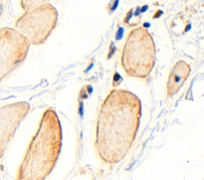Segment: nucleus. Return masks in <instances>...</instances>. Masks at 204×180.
I'll list each match as a JSON object with an SVG mask.
<instances>
[{"label": "nucleus", "mask_w": 204, "mask_h": 180, "mask_svg": "<svg viewBox=\"0 0 204 180\" xmlns=\"http://www.w3.org/2000/svg\"><path fill=\"white\" fill-rule=\"evenodd\" d=\"M63 142L62 123L54 108L43 113L36 132L31 137L16 180H45L57 163Z\"/></svg>", "instance_id": "obj_2"}, {"label": "nucleus", "mask_w": 204, "mask_h": 180, "mask_svg": "<svg viewBox=\"0 0 204 180\" xmlns=\"http://www.w3.org/2000/svg\"><path fill=\"white\" fill-rule=\"evenodd\" d=\"M0 180H1V178H0Z\"/></svg>", "instance_id": "obj_13"}, {"label": "nucleus", "mask_w": 204, "mask_h": 180, "mask_svg": "<svg viewBox=\"0 0 204 180\" xmlns=\"http://www.w3.org/2000/svg\"><path fill=\"white\" fill-rule=\"evenodd\" d=\"M29 111L30 104L27 102H16L0 107V159L3 158L17 128Z\"/></svg>", "instance_id": "obj_6"}, {"label": "nucleus", "mask_w": 204, "mask_h": 180, "mask_svg": "<svg viewBox=\"0 0 204 180\" xmlns=\"http://www.w3.org/2000/svg\"><path fill=\"white\" fill-rule=\"evenodd\" d=\"M30 44L11 27L0 28V82L26 59Z\"/></svg>", "instance_id": "obj_5"}, {"label": "nucleus", "mask_w": 204, "mask_h": 180, "mask_svg": "<svg viewBox=\"0 0 204 180\" xmlns=\"http://www.w3.org/2000/svg\"><path fill=\"white\" fill-rule=\"evenodd\" d=\"M141 101L135 94L116 88L107 95L96 121L95 151L106 164L114 165L126 157L140 126Z\"/></svg>", "instance_id": "obj_1"}, {"label": "nucleus", "mask_w": 204, "mask_h": 180, "mask_svg": "<svg viewBox=\"0 0 204 180\" xmlns=\"http://www.w3.org/2000/svg\"><path fill=\"white\" fill-rule=\"evenodd\" d=\"M110 49H111V50H110V52H109V54H108V59H111V58L115 55V53L116 52V48L115 47L114 42H111V47H110Z\"/></svg>", "instance_id": "obj_11"}, {"label": "nucleus", "mask_w": 204, "mask_h": 180, "mask_svg": "<svg viewBox=\"0 0 204 180\" xmlns=\"http://www.w3.org/2000/svg\"><path fill=\"white\" fill-rule=\"evenodd\" d=\"M121 82H122V78L121 77V75L118 72H116L114 74V79H113V87H114V89L118 88Z\"/></svg>", "instance_id": "obj_10"}, {"label": "nucleus", "mask_w": 204, "mask_h": 180, "mask_svg": "<svg viewBox=\"0 0 204 180\" xmlns=\"http://www.w3.org/2000/svg\"><path fill=\"white\" fill-rule=\"evenodd\" d=\"M2 4H3V2H2V1H0V8H1V6H2Z\"/></svg>", "instance_id": "obj_12"}, {"label": "nucleus", "mask_w": 204, "mask_h": 180, "mask_svg": "<svg viewBox=\"0 0 204 180\" xmlns=\"http://www.w3.org/2000/svg\"><path fill=\"white\" fill-rule=\"evenodd\" d=\"M140 20H141V9L140 6H137L135 10L134 9L129 10V12L126 13V17L124 18V23L127 27L135 28L140 23Z\"/></svg>", "instance_id": "obj_8"}, {"label": "nucleus", "mask_w": 204, "mask_h": 180, "mask_svg": "<svg viewBox=\"0 0 204 180\" xmlns=\"http://www.w3.org/2000/svg\"><path fill=\"white\" fill-rule=\"evenodd\" d=\"M43 1H40V0H25V1H20L19 4L21 6L22 9H24L25 11H27L29 9H32L34 7L38 6Z\"/></svg>", "instance_id": "obj_9"}, {"label": "nucleus", "mask_w": 204, "mask_h": 180, "mask_svg": "<svg viewBox=\"0 0 204 180\" xmlns=\"http://www.w3.org/2000/svg\"><path fill=\"white\" fill-rule=\"evenodd\" d=\"M156 63V47L145 27L132 28L126 35L121 50V65L129 77L146 79Z\"/></svg>", "instance_id": "obj_3"}, {"label": "nucleus", "mask_w": 204, "mask_h": 180, "mask_svg": "<svg viewBox=\"0 0 204 180\" xmlns=\"http://www.w3.org/2000/svg\"><path fill=\"white\" fill-rule=\"evenodd\" d=\"M58 23V11L49 1L25 11L15 22V30L34 46L44 44Z\"/></svg>", "instance_id": "obj_4"}, {"label": "nucleus", "mask_w": 204, "mask_h": 180, "mask_svg": "<svg viewBox=\"0 0 204 180\" xmlns=\"http://www.w3.org/2000/svg\"><path fill=\"white\" fill-rule=\"evenodd\" d=\"M191 68L190 65L185 61L179 60L171 68L166 83V94L167 97H173L180 91V89L190 76Z\"/></svg>", "instance_id": "obj_7"}]
</instances>
